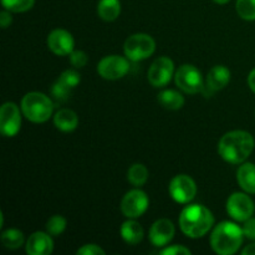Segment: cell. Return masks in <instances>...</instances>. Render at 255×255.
<instances>
[{
    "label": "cell",
    "instance_id": "obj_1",
    "mask_svg": "<svg viewBox=\"0 0 255 255\" xmlns=\"http://www.w3.org/2000/svg\"><path fill=\"white\" fill-rule=\"evenodd\" d=\"M255 142L253 136L243 129L227 132L218 143L222 158L232 164L244 163L253 152Z\"/></svg>",
    "mask_w": 255,
    "mask_h": 255
},
{
    "label": "cell",
    "instance_id": "obj_2",
    "mask_svg": "<svg viewBox=\"0 0 255 255\" xmlns=\"http://www.w3.org/2000/svg\"><path fill=\"white\" fill-rule=\"evenodd\" d=\"M214 224V217L208 208L202 204L186 207L179 216V227L184 236L197 239L206 236Z\"/></svg>",
    "mask_w": 255,
    "mask_h": 255
},
{
    "label": "cell",
    "instance_id": "obj_3",
    "mask_svg": "<svg viewBox=\"0 0 255 255\" xmlns=\"http://www.w3.org/2000/svg\"><path fill=\"white\" fill-rule=\"evenodd\" d=\"M243 229L233 222H222L211 236L212 249L219 255L236 254L243 243Z\"/></svg>",
    "mask_w": 255,
    "mask_h": 255
},
{
    "label": "cell",
    "instance_id": "obj_4",
    "mask_svg": "<svg viewBox=\"0 0 255 255\" xmlns=\"http://www.w3.org/2000/svg\"><path fill=\"white\" fill-rule=\"evenodd\" d=\"M21 112L29 121L44 124L52 116L54 104L45 94L29 92L21 100Z\"/></svg>",
    "mask_w": 255,
    "mask_h": 255
},
{
    "label": "cell",
    "instance_id": "obj_5",
    "mask_svg": "<svg viewBox=\"0 0 255 255\" xmlns=\"http://www.w3.org/2000/svg\"><path fill=\"white\" fill-rule=\"evenodd\" d=\"M156 50V42L148 34L138 32L133 34L125 41L124 51L129 61H142L151 56Z\"/></svg>",
    "mask_w": 255,
    "mask_h": 255
},
{
    "label": "cell",
    "instance_id": "obj_6",
    "mask_svg": "<svg viewBox=\"0 0 255 255\" xmlns=\"http://www.w3.org/2000/svg\"><path fill=\"white\" fill-rule=\"evenodd\" d=\"M174 81L182 91L189 95H196L198 92H202L204 87V81L201 71L193 65H182L174 74Z\"/></svg>",
    "mask_w": 255,
    "mask_h": 255
},
{
    "label": "cell",
    "instance_id": "obj_7",
    "mask_svg": "<svg viewBox=\"0 0 255 255\" xmlns=\"http://www.w3.org/2000/svg\"><path fill=\"white\" fill-rule=\"evenodd\" d=\"M169 194L177 203H189L197 194L196 182L187 174H178L173 177L169 183Z\"/></svg>",
    "mask_w": 255,
    "mask_h": 255
},
{
    "label": "cell",
    "instance_id": "obj_8",
    "mask_svg": "<svg viewBox=\"0 0 255 255\" xmlns=\"http://www.w3.org/2000/svg\"><path fill=\"white\" fill-rule=\"evenodd\" d=\"M128 59L119 55H110L104 57L97 65V72L105 80L122 79L128 72Z\"/></svg>",
    "mask_w": 255,
    "mask_h": 255
},
{
    "label": "cell",
    "instance_id": "obj_9",
    "mask_svg": "<svg viewBox=\"0 0 255 255\" xmlns=\"http://www.w3.org/2000/svg\"><path fill=\"white\" fill-rule=\"evenodd\" d=\"M254 202L248 194L236 192L227 201V212L233 219L238 222H246L254 214Z\"/></svg>",
    "mask_w": 255,
    "mask_h": 255
},
{
    "label": "cell",
    "instance_id": "obj_10",
    "mask_svg": "<svg viewBox=\"0 0 255 255\" xmlns=\"http://www.w3.org/2000/svg\"><path fill=\"white\" fill-rule=\"evenodd\" d=\"M148 208V197L141 189H132L127 192L121 202V211L125 217L136 219L141 217Z\"/></svg>",
    "mask_w": 255,
    "mask_h": 255
},
{
    "label": "cell",
    "instance_id": "obj_11",
    "mask_svg": "<svg viewBox=\"0 0 255 255\" xmlns=\"http://www.w3.org/2000/svg\"><path fill=\"white\" fill-rule=\"evenodd\" d=\"M21 126L20 110L14 102H5L0 109V131L5 137L16 136Z\"/></svg>",
    "mask_w": 255,
    "mask_h": 255
},
{
    "label": "cell",
    "instance_id": "obj_12",
    "mask_svg": "<svg viewBox=\"0 0 255 255\" xmlns=\"http://www.w3.org/2000/svg\"><path fill=\"white\" fill-rule=\"evenodd\" d=\"M174 64L169 57L161 56L154 60L148 70V81L154 87H164L171 81Z\"/></svg>",
    "mask_w": 255,
    "mask_h": 255
},
{
    "label": "cell",
    "instance_id": "obj_13",
    "mask_svg": "<svg viewBox=\"0 0 255 255\" xmlns=\"http://www.w3.org/2000/svg\"><path fill=\"white\" fill-rule=\"evenodd\" d=\"M75 40L67 30L55 29L47 36V47L57 56H66L74 51Z\"/></svg>",
    "mask_w": 255,
    "mask_h": 255
},
{
    "label": "cell",
    "instance_id": "obj_14",
    "mask_svg": "<svg viewBox=\"0 0 255 255\" xmlns=\"http://www.w3.org/2000/svg\"><path fill=\"white\" fill-rule=\"evenodd\" d=\"M229 81H231V71L223 65H217L209 70L208 75H207L206 85H204L202 92L208 97L213 92L224 89Z\"/></svg>",
    "mask_w": 255,
    "mask_h": 255
},
{
    "label": "cell",
    "instance_id": "obj_15",
    "mask_svg": "<svg viewBox=\"0 0 255 255\" xmlns=\"http://www.w3.org/2000/svg\"><path fill=\"white\" fill-rule=\"evenodd\" d=\"M174 233L176 229L169 219H158L149 229V241L154 247H166L173 239Z\"/></svg>",
    "mask_w": 255,
    "mask_h": 255
},
{
    "label": "cell",
    "instance_id": "obj_16",
    "mask_svg": "<svg viewBox=\"0 0 255 255\" xmlns=\"http://www.w3.org/2000/svg\"><path fill=\"white\" fill-rule=\"evenodd\" d=\"M51 234L44 232H35L27 238L25 249L29 255H49L54 251V242Z\"/></svg>",
    "mask_w": 255,
    "mask_h": 255
},
{
    "label": "cell",
    "instance_id": "obj_17",
    "mask_svg": "<svg viewBox=\"0 0 255 255\" xmlns=\"http://www.w3.org/2000/svg\"><path fill=\"white\" fill-rule=\"evenodd\" d=\"M237 181L244 192L255 194V164L251 162L242 164L237 172Z\"/></svg>",
    "mask_w": 255,
    "mask_h": 255
},
{
    "label": "cell",
    "instance_id": "obj_18",
    "mask_svg": "<svg viewBox=\"0 0 255 255\" xmlns=\"http://www.w3.org/2000/svg\"><path fill=\"white\" fill-rule=\"evenodd\" d=\"M54 125L62 132H71L79 125V117L76 112L70 109H61L55 114Z\"/></svg>",
    "mask_w": 255,
    "mask_h": 255
},
{
    "label": "cell",
    "instance_id": "obj_19",
    "mask_svg": "<svg viewBox=\"0 0 255 255\" xmlns=\"http://www.w3.org/2000/svg\"><path fill=\"white\" fill-rule=\"evenodd\" d=\"M144 232L141 224L137 223L133 219L126 221L121 227V237L126 243L131 246H136L143 239Z\"/></svg>",
    "mask_w": 255,
    "mask_h": 255
},
{
    "label": "cell",
    "instance_id": "obj_20",
    "mask_svg": "<svg viewBox=\"0 0 255 255\" xmlns=\"http://www.w3.org/2000/svg\"><path fill=\"white\" fill-rule=\"evenodd\" d=\"M97 14L105 21H114L121 14V2L120 0H100Z\"/></svg>",
    "mask_w": 255,
    "mask_h": 255
},
{
    "label": "cell",
    "instance_id": "obj_21",
    "mask_svg": "<svg viewBox=\"0 0 255 255\" xmlns=\"http://www.w3.org/2000/svg\"><path fill=\"white\" fill-rule=\"evenodd\" d=\"M158 102L167 110H179L184 105V97L176 90H163L158 94Z\"/></svg>",
    "mask_w": 255,
    "mask_h": 255
},
{
    "label": "cell",
    "instance_id": "obj_22",
    "mask_svg": "<svg viewBox=\"0 0 255 255\" xmlns=\"http://www.w3.org/2000/svg\"><path fill=\"white\" fill-rule=\"evenodd\" d=\"M127 179L132 186L139 188V187L144 186V183L148 179V169L142 163L132 164L127 172Z\"/></svg>",
    "mask_w": 255,
    "mask_h": 255
},
{
    "label": "cell",
    "instance_id": "obj_23",
    "mask_svg": "<svg viewBox=\"0 0 255 255\" xmlns=\"http://www.w3.org/2000/svg\"><path fill=\"white\" fill-rule=\"evenodd\" d=\"M24 242V234L19 229H7L1 233V243L7 249L20 248Z\"/></svg>",
    "mask_w": 255,
    "mask_h": 255
},
{
    "label": "cell",
    "instance_id": "obj_24",
    "mask_svg": "<svg viewBox=\"0 0 255 255\" xmlns=\"http://www.w3.org/2000/svg\"><path fill=\"white\" fill-rule=\"evenodd\" d=\"M236 9L243 20H255V0H237Z\"/></svg>",
    "mask_w": 255,
    "mask_h": 255
},
{
    "label": "cell",
    "instance_id": "obj_25",
    "mask_svg": "<svg viewBox=\"0 0 255 255\" xmlns=\"http://www.w3.org/2000/svg\"><path fill=\"white\" fill-rule=\"evenodd\" d=\"M35 4V0H1L4 9L11 12H25L31 9Z\"/></svg>",
    "mask_w": 255,
    "mask_h": 255
},
{
    "label": "cell",
    "instance_id": "obj_26",
    "mask_svg": "<svg viewBox=\"0 0 255 255\" xmlns=\"http://www.w3.org/2000/svg\"><path fill=\"white\" fill-rule=\"evenodd\" d=\"M67 222L62 216H52L46 223V232L51 236L57 237L66 229Z\"/></svg>",
    "mask_w": 255,
    "mask_h": 255
},
{
    "label": "cell",
    "instance_id": "obj_27",
    "mask_svg": "<svg viewBox=\"0 0 255 255\" xmlns=\"http://www.w3.org/2000/svg\"><path fill=\"white\" fill-rule=\"evenodd\" d=\"M57 81L61 82L62 85H65L69 89L74 90L77 85L81 81V77H80V74L76 71V70H65L61 75L59 76Z\"/></svg>",
    "mask_w": 255,
    "mask_h": 255
},
{
    "label": "cell",
    "instance_id": "obj_28",
    "mask_svg": "<svg viewBox=\"0 0 255 255\" xmlns=\"http://www.w3.org/2000/svg\"><path fill=\"white\" fill-rule=\"evenodd\" d=\"M71 91H72L71 89H69V87H66L65 85H62L61 82L57 81V80L51 87V94L57 102L67 101L70 97V94H71Z\"/></svg>",
    "mask_w": 255,
    "mask_h": 255
},
{
    "label": "cell",
    "instance_id": "obj_29",
    "mask_svg": "<svg viewBox=\"0 0 255 255\" xmlns=\"http://www.w3.org/2000/svg\"><path fill=\"white\" fill-rule=\"evenodd\" d=\"M87 61H89V57H87L85 51H81V50H74V51L70 54V62H71V65L75 69H82L84 66H86Z\"/></svg>",
    "mask_w": 255,
    "mask_h": 255
},
{
    "label": "cell",
    "instance_id": "obj_30",
    "mask_svg": "<svg viewBox=\"0 0 255 255\" xmlns=\"http://www.w3.org/2000/svg\"><path fill=\"white\" fill-rule=\"evenodd\" d=\"M77 255H105V251L96 244H86L76 252Z\"/></svg>",
    "mask_w": 255,
    "mask_h": 255
},
{
    "label": "cell",
    "instance_id": "obj_31",
    "mask_svg": "<svg viewBox=\"0 0 255 255\" xmlns=\"http://www.w3.org/2000/svg\"><path fill=\"white\" fill-rule=\"evenodd\" d=\"M159 253L162 255H191L192 252L183 246H172L162 249Z\"/></svg>",
    "mask_w": 255,
    "mask_h": 255
},
{
    "label": "cell",
    "instance_id": "obj_32",
    "mask_svg": "<svg viewBox=\"0 0 255 255\" xmlns=\"http://www.w3.org/2000/svg\"><path fill=\"white\" fill-rule=\"evenodd\" d=\"M242 229H243V234L246 238L255 241V218L252 217V218L247 219Z\"/></svg>",
    "mask_w": 255,
    "mask_h": 255
},
{
    "label": "cell",
    "instance_id": "obj_33",
    "mask_svg": "<svg viewBox=\"0 0 255 255\" xmlns=\"http://www.w3.org/2000/svg\"><path fill=\"white\" fill-rule=\"evenodd\" d=\"M11 11H9V10H2L1 12H0V25H1L2 29H6L7 26H10V24H11L12 21V17H11V14H10Z\"/></svg>",
    "mask_w": 255,
    "mask_h": 255
},
{
    "label": "cell",
    "instance_id": "obj_34",
    "mask_svg": "<svg viewBox=\"0 0 255 255\" xmlns=\"http://www.w3.org/2000/svg\"><path fill=\"white\" fill-rule=\"evenodd\" d=\"M248 85H249V87H251L252 91H253L254 94H255V67H254L253 70H252L251 74H249V76H248Z\"/></svg>",
    "mask_w": 255,
    "mask_h": 255
},
{
    "label": "cell",
    "instance_id": "obj_35",
    "mask_svg": "<svg viewBox=\"0 0 255 255\" xmlns=\"http://www.w3.org/2000/svg\"><path fill=\"white\" fill-rule=\"evenodd\" d=\"M242 254L243 255H255V243L247 246L246 248L242 251Z\"/></svg>",
    "mask_w": 255,
    "mask_h": 255
},
{
    "label": "cell",
    "instance_id": "obj_36",
    "mask_svg": "<svg viewBox=\"0 0 255 255\" xmlns=\"http://www.w3.org/2000/svg\"><path fill=\"white\" fill-rule=\"evenodd\" d=\"M213 1L217 2V4H222V5H223V4H227V2H229V1H231V0H213Z\"/></svg>",
    "mask_w": 255,
    "mask_h": 255
}]
</instances>
